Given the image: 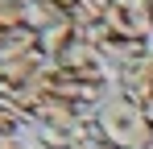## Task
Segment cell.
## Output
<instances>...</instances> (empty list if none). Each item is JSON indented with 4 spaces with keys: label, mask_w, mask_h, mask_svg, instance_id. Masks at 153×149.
Wrapping results in <instances>:
<instances>
[{
    "label": "cell",
    "mask_w": 153,
    "mask_h": 149,
    "mask_svg": "<svg viewBox=\"0 0 153 149\" xmlns=\"http://www.w3.org/2000/svg\"><path fill=\"white\" fill-rule=\"evenodd\" d=\"M95 133L112 149H153V120L145 116V108L137 99L120 95L116 87L108 91L100 108H95Z\"/></svg>",
    "instance_id": "1"
},
{
    "label": "cell",
    "mask_w": 153,
    "mask_h": 149,
    "mask_svg": "<svg viewBox=\"0 0 153 149\" xmlns=\"http://www.w3.org/2000/svg\"><path fill=\"white\" fill-rule=\"evenodd\" d=\"M58 71H66V74H79V79H100V83H112V66H108V58L100 54V46H91L87 37H71L66 46L58 50L50 58Z\"/></svg>",
    "instance_id": "3"
},
{
    "label": "cell",
    "mask_w": 153,
    "mask_h": 149,
    "mask_svg": "<svg viewBox=\"0 0 153 149\" xmlns=\"http://www.w3.org/2000/svg\"><path fill=\"white\" fill-rule=\"evenodd\" d=\"M0 149H37L29 137H0Z\"/></svg>",
    "instance_id": "5"
},
{
    "label": "cell",
    "mask_w": 153,
    "mask_h": 149,
    "mask_svg": "<svg viewBox=\"0 0 153 149\" xmlns=\"http://www.w3.org/2000/svg\"><path fill=\"white\" fill-rule=\"evenodd\" d=\"M112 87H116L120 95L137 99V104H145V99L153 95V50H149V54H141L137 62L120 66V71H116V79H112Z\"/></svg>",
    "instance_id": "4"
},
{
    "label": "cell",
    "mask_w": 153,
    "mask_h": 149,
    "mask_svg": "<svg viewBox=\"0 0 153 149\" xmlns=\"http://www.w3.org/2000/svg\"><path fill=\"white\" fill-rule=\"evenodd\" d=\"M141 108H145V116H149V120H153V95L145 99V104H141Z\"/></svg>",
    "instance_id": "7"
},
{
    "label": "cell",
    "mask_w": 153,
    "mask_h": 149,
    "mask_svg": "<svg viewBox=\"0 0 153 149\" xmlns=\"http://www.w3.org/2000/svg\"><path fill=\"white\" fill-rule=\"evenodd\" d=\"M29 0H0V8H25Z\"/></svg>",
    "instance_id": "6"
},
{
    "label": "cell",
    "mask_w": 153,
    "mask_h": 149,
    "mask_svg": "<svg viewBox=\"0 0 153 149\" xmlns=\"http://www.w3.org/2000/svg\"><path fill=\"white\" fill-rule=\"evenodd\" d=\"M103 21H108L112 33H120L128 42L153 46V0H108Z\"/></svg>",
    "instance_id": "2"
}]
</instances>
